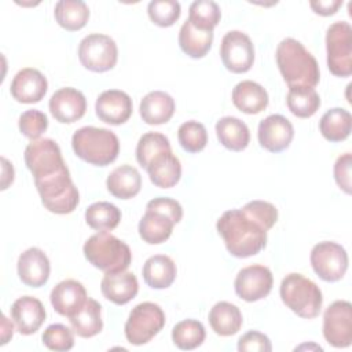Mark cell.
Returning <instances> with one entry per match:
<instances>
[{"label": "cell", "mask_w": 352, "mask_h": 352, "mask_svg": "<svg viewBox=\"0 0 352 352\" xmlns=\"http://www.w3.org/2000/svg\"><path fill=\"white\" fill-rule=\"evenodd\" d=\"M286 104L292 114L298 118L312 117L320 107V96L311 87H290Z\"/></svg>", "instance_id": "e575fe53"}, {"label": "cell", "mask_w": 352, "mask_h": 352, "mask_svg": "<svg viewBox=\"0 0 352 352\" xmlns=\"http://www.w3.org/2000/svg\"><path fill=\"white\" fill-rule=\"evenodd\" d=\"M212 43L213 32L199 30L194 28L188 19L182 25L179 32V45L190 58H204L209 52Z\"/></svg>", "instance_id": "d6a6232c"}, {"label": "cell", "mask_w": 352, "mask_h": 352, "mask_svg": "<svg viewBox=\"0 0 352 352\" xmlns=\"http://www.w3.org/2000/svg\"><path fill=\"white\" fill-rule=\"evenodd\" d=\"M309 6L315 14L329 16L337 12V10L342 6V0H314L309 1Z\"/></svg>", "instance_id": "c3c4849f"}, {"label": "cell", "mask_w": 352, "mask_h": 352, "mask_svg": "<svg viewBox=\"0 0 352 352\" xmlns=\"http://www.w3.org/2000/svg\"><path fill=\"white\" fill-rule=\"evenodd\" d=\"M147 12L153 23L169 28L180 18L182 7L176 0H153L147 6Z\"/></svg>", "instance_id": "60d3db41"}, {"label": "cell", "mask_w": 352, "mask_h": 352, "mask_svg": "<svg viewBox=\"0 0 352 352\" xmlns=\"http://www.w3.org/2000/svg\"><path fill=\"white\" fill-rule=\"evenodd\" d=\"M82 252L89 264L104 272L125 271L132 261L129 246L109 231H99L89 236Z\"/></svg>", "instance_id": "277c9868"}, {"label": "cell", "mask_w": 352, "mask_h": 352, "mask_svg": "<svg viewBox=\"0 0 352 352\" xmlns=\"http://www.w3.org/2000/svg\"><path fill=\"white\" fill-rule=\"evenodd\" d=\"M177 139L187 153H199L206 147L208 132L204 124L190 120L179 126Z\"/></svg>", "instance_id": "ab89813d"}, {"label": "cell", "mask_w": 352, "mask_h": 352, "mask_svg": "<svg viewBox=\"0 0 352 352\" xmlns=\"http://www.w3.org/2000/svg\"><path fill=\"white\" fill-rule=\"evenodd\" d=\"M102 294L117 305H124L136 297L139 292V282L133 272L118 271L104 272L100 282Z\"/></svg>", "instance_id": "7402d4cb"}, {"label": "cell", "mask_w": 352, "mask_h": 352, "mask_svg": "<svg viewBox=\"0 0 352 352\" xmlns=\"http://www.w3.org/2000/svg\"><path fill=\"white\" fill-rule=\"evenodd\" d=\"M52 308L62 316H73L88 300L84 285L76 279H65L59 282L50 294Z\"/></svg>", "instance_id": "44dd1931"}, {"label": "cell", "mask_w": 352, "mask_h": 352, "mask_svg": "<svg viewBox=\"0 0 352 352\" xmlns=\"http://www.w3.org/2000/svg\"><path fill=\"white\" fill-rule=\"evenodd\" d=\"M272 345L270 338L260 331L250 330L238 340L239 352H271Z\"/></svg>", "instance_id": "f6af8a7d"}, {"label": "cell", "mask_w": 352, "mask_h": 352, "mask_svg": "<svg viewBox=\"0 0 352 352\" xmlns=\"http://www.w3.org/2000/svg\"><path fill=\"white\" fill-rule=\"evenodd\" d=\"M279 294L283 304L302 319H314L320 314L323 296L319 286L298 272L282 279Z\"/></svg>", "instance_id": "5b68a950"}, {"label": "cell", "mask_w": 352, "mask_h": 352, "mask_svg": "<svg viewBox=\"0 0 352 352\" xmlns=\"http://www.w3.org/2000/svg\"><path fill=\"white\" fill-rule=\"evenodd\" d=\"M274 285L272 272L268 267L253 264L242 268L235 278L234 287L239 298L254 302L261 298H265Z\"/></svg>", "instance_id": "5bb4252c"}, {"label": "cell", "mask_w": 352, "mask_h": 352, "mask_svg": "<svg viewBox=\"0 0 352 352\" xmlns=\"http://www.w3.org/2000/svg\"><path fill=\"white\" fill-rule=\"evenodd\" d=\"M121 220V210L110 202L100 201L89 205L85 210L87 224L96 231H111Z\"/></svg>", "instance_id": "d590c367"}, {"label": "cell", "mask_w": 352, "mask_h": 352, "mask_svg": "<svg viewBox=\"0 0 352 352\" xmlns=\"http://www.w3.org/2000/svg\"><path fill=\"white\" fill-rule=\"evenodd\" d=\"M208 320L212 330L221 337L236 334L243 323L241 309L228 301L216 302L209 311Z\"/></svg>", "instance_id": "83f0119b"}, {"label": "cell", "mask_w": 352, "mask_h": 352, "mask_svg": "<svg viewBox=\"0 0 352 352\" xmlns=\"http://www.w3.org/2000/svg\"><path fill=\"white\" fill-rule=\"evenodd\" d=\"M323 337L334 348L352 342V305L346 300L331 302L323 314Z\"/></svg>", "instance_id": "7c38bea8"}, {"label": "cell", "mask_w": 352, "mask_h": 352, "mask_svg": "<svg viewBox=\"0 0 352 352\" xmlns=\"http://www.w3.org/2000/svg\"><path fill=\"white\" fill-rule=\"evenodd\" d=\"M144 282L151 289H166L169 287L177 274L175 261L166 254H154L148 257L142 270Z\"/></svg>", "instance_id": "f1b7e54d"}, {"label": "cell", "mask_w": 352, "mask_h": 352, "mask_svg": "<svg viewBox=\"0 0 352 352\" xmlns=\"http://www.w3.org/2000/svg\"><path fill=\"white\" fill-rule=\"evenodd\" d=\"M16 330L23 336L34 334L45 320L47 312L43 302L32 296H22L14 301L10 309Z\"/></svg>", "instance_id": "ffe728a7"}, {"label": "cell", "mask_w": 352, "mask_h": 352, "mask_svg": "<svg viewBox=\"0 0 352 352\" xmlns=\"http://www.w3.org/2000/svg\"><path fill=\"white\" fill-rule=\"evenodd\" d=\"M18 126L23 136H26L30 140H37L47 131L48 118L40 110H26L19 116Z\"/></svg>", "instance_id": "7bdbcfd3"}, {"label": "cell", "mask_w": 352, "mask_h": 352, "mask_svg": "<svg viewBox=\"0 0 352 352\" xmlns=\"http://www.w3.org/2000/svg\"><path fill=\"white\" fill-rule=\"evenodd\" d=\"M73 331L82 338H91L96 334H99L103 329V320H102V305L94 300L89 298L84 304V307L69 318Z\"/></svg>", "instance_id": "4dcf8cb0"}, {"label": "cell", "mask_w": 352, "mask_h": 352, "mask_svg": "<svg viewBox=\"0 0 352 352\" xmlns=\"http://www.w3.org/2000/svg\"><path fill=\"white\" fill-rule=\"evenodd\" d=\"M106 187L113 197L118 199H131L136 197L142 188V176L135 166L124 164L110 172L106 180Z\"/></svg>", "instance_id": "4316f807"}, {"label": "cell", "mask_w": 352, "mask_h": 352, "mask_svg": "<svg viewBox=\"0 0 352 352\" xmlns=\"http://www.w3.org/2000/svg\"><path fill=\"white\" fill-rule=\"evenodd\" d=\"M352 116L342 107H333L327 110L320 121L319 131L322 136L329 142H342L351 135Z\"/></svg>", "instance_id": "1f68e13d"}, {"label": "cell", "mask_w": 352, "mask_h": 352, "mask_svg": "<svg viewBox=\"0 0 352 352\" xmlns=\"http://www.w3.org/2000/svg\"><path fill=\"white\" fill-rule=\"evenodd\" d=\"M175 221L170 216L157 210L146 208L143 217L139 221V235L148 245H160L165 242L175 227Z\"/></svg>", "instance_id": "484cf974"}, {"label": "cell", "mask_w": 352, "mask_h": 352, "mask_svg": "<svg viewBox=\"0 0 352 352\" xmlns=\"http://www.w3.org/2000/svg\"><path fill=\"white\" fill-rule=\"evenodd\" d=\"M23 158L34 182L50 177L67 168L58 143L50 138L32 140L25 148Z\"/></svg>", "instance_id": "9c48e42d"}, {"label": "cell", "mask_w": 352, "mask_h": 352, "mask_svg": "<svg viewBox=\"0 0 352 352\" xmlns=\"http://www.w3.org/2000/svg\"><path fill=\"white\" fill-rule=\"evenodd\" d=\"M72 147L82 161L95 166H106L117 160L120 140L110 129L82 126L73 133Z\"/></svg>", "instance_id": "3957f363"}, {"label": "cell", "mask_w": 352, "mask_h": 352, "mask_svg": "<svg viewBox=\"0 0 352 352\" xmlns=\"http://www.w3.org/2000/svg\"><path fill=\"white\" fill-rule=\"evenodd\" d=\"M216 228L228 253L238 258L252 257L267 245V230L243 209L224 212L219 217Z\"/></svg>", "instance_id": "6da1fadb"}, {"label": "cell", "mask_w": 352, "mask_h": 352, "mask_svg": "<svg viewBox=\"0 0 352 352\" xmlns=\"http://www.w3.org/2000/svg\"><path fill=\"white\" fill-rule=\"evenodd\" d=\"M351 165H352L351 153H345L340 155L334 164L336 183L346 194H351Z\"/></svg>", "instance_id": "bcb514c9"}, {"label": "cell", "mask_w": 352, "mask_h": 352, "mask_svg": "<svg viewBox=\"0 0 352 352\" xmlns=\"http://www.w3.org/2000/svg\"><path fill=\"white\" fill-rule=\"evenodd\" d=\"M327 67L337 77L352 74V28L345 21H337L326 32Z\"/></svg>", "instance_id": "ba28073f"}, {"label": "cell", "mask_w": 352, "mask_h": 352, "mask_svg": "<svg viewBox=\"0 0 352 352\" xmlns=\"http://www.w3.org/2000/svg\"><path fill=\"white\" fill-rule=\"evenodd\" d=\"M73 333H74L73 329H69L62 323H54L44 330L41 340L48 349L56 351V352H65V351H70L74 346Z\"/></svg>", "instance_id": "b9f144b4"}, {"label": "cell", "mask_w": 352, "mask_h": 352, "mask_svg": "<svg viewBox=\"0 0 352 352\" xmlns=\"http://www.w3.org/2000/svg\"><path fill=\"white\" fill-rule=\"evenodd\" d=\"M48 89V81L45 76L34 69V67H25L19 70L10 87V92L12 98L25 104L38 103L47 94Z\"/></svg>", "instance_id": "ac0fdd59"}, {"label": "cell", "mask_w": 352, "mask_h": 352, "mask_svg": "<svg viewBox=\"0 0 352 352\" xmlns=\"http://www.w3.org/2000/svg\"><path fill=\"white\" fill-rule=\"evenodd\" d=\"M165 326L162 308L151 301H144L132 308L125 322V337L132 345L147 344Z\"/></svg>", "instance_id": "52a82bcc"}, {"label": "cell", "mask_w": 352, "mask_h": 352, "mask_svg": "<svg viewBox=\"0 0 352 352\" xmlns=\"http://www.w3.org/2000/svg\"><path fill=\"white\" fill-rule=\"evenodd\" d=\"M221 18V10L212 0H195L188 8V21L199 30L213 32Z\"/></svg>", "instance_id": "74e56055"}, {"label": "cell", "mask_w": 352, "mask_h": 352, "mask_svg": "<svg viewBox=\"0 0 352 352\" xmlns=\"http://www.w3.org/2000/svg\"><path fill=\"white\" fill-rule=\"evenodd\" d=\"M221 62L231 73H246L254 62V45L250 37L241 30H230L220 44Z\"/></svg>", "instance_id": "4fadbf2b"}, {"label": "cell", "mask_w": 352, "mask_h": 352, "mask_svg": "<svg viewBox=\"0 0 352 352\" xmlns=\"http://www.w3.org/2000/svg\"><path fill=\"white\" fill-rule=\"evenodd\" d=\"M170 148L169 139L160 132H147L144 133L136 146V160L142 168H147L148 162L162 151Z\"/></svg>", "instance_id": "f35d334b"}, {"label": "cell", "mask_w": 352, "mask_h": 352, "mask_svg": "<svg viewBox=\"0 0 352 352\" xmlns=\"http://www.w3.org/2000/svg\"><path fill=\"white\" fill-rule=\"evenodd\" d=\"M311 265L315 274L326 282H337L344 278L348 270V253L344 246L323 241L311 250Z\"/></svg>", "instance_id": "8fae6325"}, {"label": "cell", "mask_w": 352, "mask_h": 352, "mask_svg": "<svg viewBox=\"0 0 352 352\" xmlns=\"http://www.w3.org/2000/svg\"><path fill=\"white\" fill-rule=\"evenodd\" d=\"M16 271L22 283L30 287H41L50 278L51 265L47 254L40 248H29L18 257Z\"/></svg>", "instance_id": "d6986e66"}, {"label": "cell", "mask_w": 352, "mask_h": 352, "mask_svg": "<svg viewBox=\"0 0 352 352\" xmlns=\"http://www.w3.org/2000/svg\"><path fill=\"white\" fill-rule=\"evenodd\" d=\"M78 59L85 69L95 73H103L116 66L118 48L110 36L91 33L80 41Z\"/></svg>", "instance_id": "30bf717a"}, {"label": "cell", "mask_w": 352, "mask_h": 352, "mask_svg": "<svg viewBox=\"0 0 352 352\" xmlns=\"http://www.w3.org/2000/svg\"><path fill=\"white\" fill-rule=\"evenodd\" d=\"M216 135L219 142L231 151H242L250 142L248 125L236 117H221L216 122Z\"/></svg>", "instance_id": "f546056e"}, {"label": "cell", "mask_w": 352, "mask_h": 352, "mask_svg": "<svg viewBox=\"0 0 352 352\" xmlns=\"http://www.w3.org/2000/svg\"><path fill=\"white\" fill-rule=\"evenodd\" d=\"M14 334V324L8 320L6 315L1 316V345L7 344Z\"/></svg>", "instance_id": "f907efd6"}, {"label": "cell", "mask_w": 352, "mask_h": 352, "mask_svg": "<svg viewBox=\"0 0 352 352\" xmlns=\"http://www.w3.org/2000/svg\"><path fill=\"white\" fill-rule=\"evenodd\" d=\"M54 15L59 26L69 32H76L87 25L89 8L81 0H60L55 4Z\"/></svg>", "instance_id": "836d02e7"}, {"label": "cell", "mask_w": 352, "mask_h": 352, "mask_svg": "<svg viewBox=\"0 0 352 352\" xmlns=\"http://www.w3.org/2000/svg\"><path fill=\"white\" fill-rule=\"evenodd\" d=\"M3 162V179H1V190H6L14 182V168L12 164L8 162L7 158H1Z\"/></svg>", "instance_id": "681fc988"}, {"label": "cell", "mask_w": 352, "mask_h": 352, "mask_svg": "<svg viewBox=\"0 0 352 352\" xmlns=\"http://www.w3.org/2000/svg\"><path fill=\"white\" fill-rule=\"evenodd\" d=\"M151 183L160 188H170L176 186L182 177L180 160L172 150L162 151L155 155L146 168Z\"/></svg>", "instance_id": "cb8c5ba5"}, {"label": "cell", "mask_w": 352, "mask_h": 352, "mask_svg": "<svg viewBox=\"0 0 352 352\" xmlns=\"http://www.w3.org/2000/svg\"><path fill=\"white\" fill-rule=\"evenodd\" d=\"M48 107L58 122L73 124L84 117L87 111V99L77 88L65 87L52 94Z\"/></svg>", "instance_id": "2e32d148"}, {"label": "cell", "mask_w": 352, "mask_h": 352, "mask_svg": "<svg viewBox=\"0 0 352 352\" xmlns=\"http://www.w3.org/2000/svg\"><path fill=\"white\" fill-rule=\"evenodd\" d=\"M242 209L257 220L267 231L271 230L278 221V209L271 202L254 199L248 202Z\"/></svg>", "instance_id": "ee69618b"}, {"label": "cell", "mask_w": 352, "mask_h": 352, "mask_svg": "<svg viewBox=\"0 0 352 352\" xmlns=\"http://www.w3.org/2000/svg\"><path fill=\"white\" fill-rule=\"evenodd\" d=\"M278 69L290 87L315 88L320 80L319 65L315 56L296 38H283L275 52Z\"/></svg>", "instance_id": "7a4b0ae2"}, {"label": "cell", "mask_w": 352, "mask_h": 352, "mask_svg": "<svg viewBox=\"0 0 352 352\" xmlns=\"http://www.w3.org/2000/svg\"><path fill=\"white\" fill-rule=\"evenodd\" d=\"M234 106L245 114H258L268 106V92L263 85L252 80L238 82L232 89Z\"/></svg>", "instance_id": "d4e9b609"}, {"label": "cell", "mask_w": 352, "mask_h": 352, "mask_svg": "<svg viewBox=\"0 0 352 352\" xmlns=\"http://www.w3.org/2000/svg\"><path fill=\"white\" fill-rule=\"evenodd\" d=\"M206 331L204 324L195 319H186L176 323L172 329L173 344L183 351H191L202 345Z\"/></svg>", "instance_id": "8d00e7d4"}, {"label": "cell", "mask_w": 352, "mask_h": 352, "mask_svg": "<svg viewBox=\"0 0 352 352\" xmlns=\"http://www.w3.org/2000/svg\"><path fill=\"white\" fill-rule=\"evenodd\" d=\"M133 104L131 96L120 89L103 91L95 102L98 118L110 125H121L132 116Z\"/></svg>", "instance_id": "e0dca14e"}, {"label": "cell", "mask_w": 352, "mask_h": 352, "mask_svg": "<svg viewBox=\"0 0 352 352\" xmlns=\"http://www.w3.org/2000/svg\"><path fill=\"white\" fill-rule=\"evenodd\" d=\"M257 138L263 148L271 153H280L290 146L294 138V128L286 117L271 114L260 121Z\"/></svg>", "instance_id": "9a60e30c"}, {"label": "cell", "mask_w": 352, "mask_h": 352, "mask_svg": "<svg viewBox=\"0 0 352 352\" xmlns=\"http://www.w3.org/2000/svg\"><path fill=\"white\" fill-rule=\"evenodd\" d=\"M175 109V99L164 91L148 92L139 104L140 117L148 125L166 124L173 117Z\"/></svg>", "instance_id": "603a6c76"}, {"label": "cell", "mask_w": 352, "mask_h": 352, "mask_svg": "<svg viewBox=\"0 0 352 352\" xmlns=\"http://www.w3.org/2000/svg\"><path fill=\"white\" fill-rule=\"evenodd\" d=\"M34 184L44 208L51 213L69 214L80 202L78 190L74 186L67 168L50 177L37 180Z\"/></svg>", "instance_id": "8992f818"}, {"label": "cell", "mask_w": 352, "mask_h": 352, "mask_svg": "<svg viewBox=\"0 0 352 352\" xmlns=\"http://www.w3.org/2000/svg\"><path fill=\"white\" fill-rule=\"evenodd\" d=\"M146 208H150V209H157L168 216H170L173 219V221L177 224L182 217H183V208L182 205L176 201V199H172V198H168V197H158V198H154L151 201L147 202Z\"/></svg>", "instance_id": "7dc6e473"}]
</instances>
